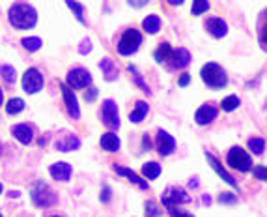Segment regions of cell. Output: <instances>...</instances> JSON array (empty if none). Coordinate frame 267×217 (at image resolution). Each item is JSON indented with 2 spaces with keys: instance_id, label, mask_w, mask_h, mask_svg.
<instances>
[{
  "instance_id": "6da1fadb",
  "label": "cell",
  "mask_w": 267,
  "mask_h": 217,
  "mask_svg": "<svg viewBox=\"0 0 267 217\" xmlns=\"http://www.w3.org/2000/svg\"><path fill=\"white\" fill-rule=\"evenodd\" d=\"M8 21L17 30H28L38 23V11L26 2H15L8 10Z\"/></svg>"
},
{
  "instance_id": "7a4b0ae2",
  "label": "cell",
  "mask_w": 267,
  "mask_h": 217,
  "mask_svg": "<svg viewBox=\"0 0 267 217\" xmlns=\"http://www.w3.org/2000/svg\"><path fill=\"white\" fill-rule=\"evenodd\" d=\"M202 81L209 88H213V90H221V88H225L226 84H228V75L226 72L219 66V64L215 62H207L205 66L202 68Z\"/></svg>"
},
{
  "instance_id": "3957f363",
  "label": "cell",
  "mask_w": 267,
  "mask_h": 217,
  "mask_svg": "<svg viewBox=\"0 0 267 217\" xmlns=\"http://www.w3.org/2000/svg\"><path fill=\"white\" fill-rule=\"evenodd\" d=\"M30 195H32V202L38 208H49V206H53V204H56V200H58L56 193H54L53 189L47 186L43 180H38V182L34 184Z\"/></svg>"
},
{
  "instance_id": "277c9868",
  "label": "cell",
  "mask_w": 267,
  "mask_h": 217,
  "mask_svg": "<svg viewBox=\"0 0 267 217\" xmlns=\"http://www.w3.org/2000/svg\"><path fill=\"white\" fill-rule=\"evenodd\" d=\"M140 45H142V34L137 28H127L118 42V52L122 56H129V54L139 51Z\"/></svg>"
},
{
  "instance_id": "5b68a950",
  "label": "cell",
  "mask_w": 267,
  "mask_h": 217,
  "mask_svg": "<svg viewBox=\"0 0 267 217\" xmlns=\"http://www.w3.org/2000/svg\"><path fill=\"white\" fill-rule=\"evenodd\" d=\"M226 161H228V165L232 167V169H237L239 172H246V170L252 169V157L241 146L230 148L228 155H226Z\"/></svg>"
},
{
  "instance_id": "8992f818",
  "label": "cell",
  "mask_w": 267,
  "mask_h": 217,
  "mask_svg": "<svg viewBox=\"0 0 267 217\" xmlns=\"http://www.w3.org/2000/svg\"><path fill=\"white\" fill-rule=\"evenodd\" d=\"M92 84V75L84 68H73L67 73V86L75 88V90H82Z\"/></svg>"
},
{
  "instance_id": "52a82bcc",
  "label": "cell",
  "mask_w": 267,
  "mask_h": 217,
  "mask_svg": "<svg viewBox=\"0 0 267 217\" xmlns=\"http://www.w3.org/2000/svg\"><path fill=\"white\" fill-rule=\"evenodd\" d=\"M101 120L108 129H118L120 127V114H118V105L112 99H105L101 107Z\"/></svg>"
},
{
  "instance_id": "ba28073f",
  "label": "cell",
  "mask_w": 267,
  "mask_h": 217,
  "mask_svg": "<svg viewBox=\"0 0 267 217\" xmlns=\"http://www.w3.org/2000/svg\"><path fill=\"white\" fill-rule=\"evenodd\" d=\"M22 90L26 94H36L40 92L43 88V75L36 68H30V70H26L24 75H22Z\"/></svg>"
},
{
  "instance_id": "9c48e42d",
  "label": "cell",
  "mask_w": 267,
  "mask_h": 217,
  "mask_svg": "<svg viewBox=\"0 0 267 217\" xmlns=\"http://www.w3.org/2000/svg\"><path fill=\"white\" fill-rule=\"evenodd\" d=\"M189 200H191V196L185 193V189H182V187H176V186L168 187V189L164 191V195H163V204H164V208L187 204Z\"/></svg>"
},
{
  "instance_id": "30bf717a",
  "label": "cell",
  "mask_w": 267,
  "mask_h": 217,
  "mask_svg": "<svg viewBox=\"0 0 267 217\" xmlns=\"http://www.w3.org/2000/svg\"><path fill=\"white\" fill-rule=\"evenodd\" d=\"M60 90H62V96H64V103L69 116L73 120H79L81 118V107H79V101H77V96L73 94V88L67 86L65 83H62L60 84Z\"/></svg>"
},
{
  "instance_id": "8fae6325",
  "label": "cell",
  "mask_w": 267,
  "mask_h": 217,
  "mask_svg": "<svg viewBox=\"0 0 267 217\" xmlns=\"http://www.w3.org/2000/svg\"><path fill=\"white\" fill-rule=\"evenodd\" d=\"M168 68L170 70H183L191 64V52L187 51L185 47H178V49H172L170 56H168Z\"/></svg>"
},
{
  "instance_id": "7c38bea8",
  "label": "cell",
  "mask_w": 267,
  "mask_h": 217,
  "mask_svg": "<svg viewBox=\"0 0 267 217\" xmlns=\"http://www.w3.org/2000/svg\"><path fill=\"white\" fill-rule=\"evenodd\" d=\"M155 145H157V152H159L163 157L170 155L174 150H176V141L170 133H166L164 129H159L157 131V139H155Z\"/></svg>"
},
{
  "instance_id": "4fadbf2b",
  "label": "cell",
  "mask_w": 267,
  "mask_h": 217,
  "mask_svg": "<svg viewBox=\"0 0 267 217\" xmlns=\"http://www.w3.org/2000/svg\"><path fill=\"white\" fill-rule=\"evenodd\" d=\"M49 172L56 182H67L73 174V167L69 163H65V161H58V163L49 167Z\"/></svg>"
},
{
  "instance_id": "5bb4252c",
  "label": "cell",
  "mask_w": 267,
  "mask_h": 217,
  "mask_svg": "<svg viewBox=\"0 0 267 217\" xmlns=\"http://www.w3.org/2000/svg\"><path fill=\"white\" fill-rule=\"evenodd\" d=\"M205 30L209 32L213 38H225L228 34V24L221 17H209L205 21Z\"/></svg>"
},
{
  "instance_id": "9a60e30c",
  "label": "cell",
  "mask_w": 267,
  "mask_h": 217,
  "mask_svg": "<svg viewBox=\"0 0 267 217\" xmlns=\"http://www.w3.org/2000/svg\"><path fill=\"white\" fill-rule=\"evenodd\" d=\"M205 159H207V163L211 165V169H213L215 172H217V174H219L221 178H223V180H225L228 186L237 187V182H235L234 178H232V174H228V172H226V169L223 165H221V161H219V159H217V157H215L213 154H207V152H205Z\"/></svg>"
},
{
  "instance_id": "2e32d148",
  "label": "cell",
  "mask_w": 267,
  "mask_h": 217,
  "mask_svg": "<svg viewBox=\"0 0 267 217\" xmlns=\"http://www.w3.org/2000/svg\"><path fill=\"white\" fill-rule=\"evenodd\" d=\"M11 135H13L15 141H19L21 145H30L34 139V129L28 124H17L11 127Z\"/></svg>"
},
{
  "instance_id": "e0dca14e",
  "label": "cell",
  "mask_w": 267,
  "mask_h": 217,
  "mask_svg": "<svg viewBox=\"0 0 267 217\" xmlns=\"http://www.w3.org/2000/svg\"><path fill=\"white\" fill-rule=\"evenodd\" d=\"M215 118H217V109H215L213 105H202V107L196 111V114H194V120H196L198 125L211 124Z\"/></svg>"
},
{
  "instance_id": "ac0fdd59",
  "label": "cell",
  "mask_w": 267,
  "mask_h": 217,
  "mask_svg": "<svg viewBox=\"0 0 267 217\" xmlns=\"http://www.w3.org/2000/svg\"><path fill=\"white\" fill-rule=\"evenodd\" d=\"M114 170H116L120 176H125V178H129V182L131 184H135L137 187H140L142 191H146L148 189V182L146 180H142L139 174H135L131 169H125V167H120V165H114Z\"/></svg>"
},
{
  "instance_id": "d6986e66",
  "label": "cell",
  "mask_w": 267,
  "mask_h": 217,
  "mask_svg": "<svg viewBox=\"0 0 267 217\" xmlns=\"http://www.w3.org/2000/svg\"><path fill=\"white\" fill-rule=\"evenodd\" d=\"M81 146V139L77 135H65L62 141L56 143V150L58 152H73V150H79Z\"/></svg>"
},
{
  "instance_id": "ffe728a7",
  "label": "cell",
  "mask_w": 267,
  "mask_h": 217,
  "mask_svg": "<svg viewBox=\"0 0 267 217\" xmlns=\"http://www.w3.org/2000/svg\"><path fill=\"white\" fill-rule=\"evenodd\" d=\"M120 146H122V143H120L118 135H114L112 131H108V133H105L101 137V148H103V150H107V152H118Z\"/></svg>"
},
{
  "instance_id": "44dd1931",
  "label": "cell",
  "mask_w": 267,
  "mask_h": 217,
  "mask_svg": "<svg viewBox=\"0 0 267 217\" xmlns=\"http://www.w3.org/2000/svg\"><path fill=\"white\" fill-rule=\"evenodd\" d=\"M148 103L146 101H137V105H135V109H133V113L129 114V120L133 122V124H139V122H142L144 118H146V114H148Z\"/></svg>"
},
{
  "instance_id": "7402d4cb",
  "label": "cell",
  "mask_w": 267,
  "mask_h": 217,
  "mask_svg": "<svg viewBox=\"0 0 267 217\" xmlns=\"http://www.w3.org/2000/svg\"><path fill=\"white\" fill-rule=\"evenodd\" d=\"M99 68L103 70V75H105L107 81H114V79H118V68L114 66V62H112L110 58H103V60L99 62Z\"/></svg>"
},
{
  "instance_id": "603a6c76",
  "label": "cell",
  "mask_w": 267,
  "mask_h": 217,
  "mask_svg": "<svg viewBox=\"0 0 267 217\" xmlns=\"http://www.w3.org/2000/svg\"><path fill=\"white\" fill-rule=\"evenodd\" d=\"M142 28L148 32V34H157V32L161 30L159 15H148V17L142 21Z\"/></svg>"
},
{
  "instance_id": "cb8c5ba5",
  "label": "cell",
  "mask_w": 267,
  "mask_h": 217,
  "mask_svg": "<svg viewBox=\"0 0 267 217\" xmlns=\"http://www.w3.org/2000/svg\"><path fill=\"white\" fill-rule=\"evenodd\" d=\"M142 174L148 180H155L161 174V165L157 161H148V163L142 165Z\"/></svg>"
},
{
  "instance_id": "d4e9b609",
  "label": "cell",
  "mask_w": 267,
  "mask_h": 217,
  "mask_svg": "<svg viewBox=\"0 0 267 217\" xmlns=\"http://www.w3.org/2000/svg\"><path fill=\"white\" fill-rule=\"evenodd\" d=\"M0 75H2V79L8 84H13L17 81V72H15V68L10 66V64H2V66H0Z\"/></svg>"
},
{
  "instance_id": "484cf974",
  "label": "cell",
  "mask_w": 267,
  "mask_h": 217,
  "mask_svg": "<svg viewBox=\"0 0 267 217\" xmlns=\"http://www.w3.org/2000/svg\"><path fill=\"white\" fill-rule=\"evenodd\" d=\"M170 52H172L170 43H168V42H163L159 45V47H157V51H155V54H153V56H155V60H157V62L163 64V62H166V60H168Z\"/></svg>"
},
{
  "instance_id": "4316f807",
  "label": "cell",
  "mask_w": 267,
  "mask_h": 217,
  "mask_svg": "<svg viewBox=\"0 0 267 217\" xmlns=\"http://www.w3.org/2000/svg\"><path fill=\"white\" fill-rule=\"evenodd\" d=\"M246 145H248V150H252V154L254 155H262L264 154V150H266V141L260 139V137H250Z\"/></svg>"
},
{
  "instance_id": "83f0119b",
  "label": "cell",
  "mask_w": 267,
  "mask_h": 217,
  "mask_svg": "<svg viewBox=\"0 0 267 217\" xmlns=\"http://www.w3.org/2000/svg\"><path fill=\"white\" fill-rule=\"evenodd\" d=\"M24 109V101L21 97H11L10 101L6 103V113L8 114H19Z\"/></svg>"
},
{
  "instance_id": "f1b7e54d",
  "label": "cell",
  "mask_w": 267,
  "mask_h": 217,
  "mask_svg": "<svg viewBox=\"0 0 267 217\" xmlns=\"http://www.w3.org/2000/svg\"><path fill=\"white\" fill-rule=\"evenodd\" d=\"M21 45L28 52H36L41 49V40H40V38H22Z\"/></svg>"
},
{
  "instance_id": "f546056e",
  "label": "cell",
  "mask_w": 267,
  "mask_h": 217,
  "mask_svg": "<svg viewBox=\"0 0 267 217\" xmlns=\"http://www.w3.org/2000/svg\"><path fill=\"white\" fill-rule=\"evenodd\" d=\"M239 97L237 96H228V97H225L223 99V103H221V109L225 111V113H232V111H235L237 107H239Z\"/></svg>"
},
{
  "instance_id": "4dcf8cb0",
  "label": "cell",
  "mask_w": 267,
  "mask_h": 217,
  "mask_svg": "<svg viewBox=\"0 0 267 217\" xmlns=\"http://www.w3.org/2000/svg\"><path fill=\"white\" fill-rule=\"evenodd\" d=\"M129 72L133 73V79H135L137 86H140V90H142L144 94H148V96H150V94H151L150 86L144 83V79H142V75H140V73L137 72V68H135V66H129Z\"/></svg>"
},
{
  "instance_id": "1f68e13d",
  "label": "cell",
  "mask_w": 267,
  "mask_h": 217,
  "mask_svg": "<svg viewBox=\"0 0 267 217\" xmlns=\"http://www.w3.org/2000/svg\"><path fill=\"white\" fill-rule=\"evenodd\" d=\"M65 4L69 6V10L73 11V15L77 17V21L84 23V8H82L79 2H75V0H65Z\"/></svg>"
},
{
  "instance_id": "d6a6232c",
  "label": "cell",
  "mask_w": 267,
  "mask_h": 217,
  "mask_svg": "<svg viewBox=\"0 0 267 217\" xmlns=\"http://www.w3.org/2000/svg\"><path fill=\"white\" fill-rule=\"evenodd\" d=\"M207 10H209V2L207 0H192V8H191L192 15H202L204 11Z\"/></svg>"
},
{
  "instance_id": "836d02e7",
  "label": "cell",
  "mask_w": 267,
  "mask_h": 217,
  "mask_svg": "<svg viewBox=\"0 0 267 217\" xmlns=\"http://www.w3.org/2000/svg\"><path fill=\"white\" fill-rule=\"evenodd\" d=\"M252 176L260 180V182H267V167L264 165H256L252 167Z\"/></svg>"
},
{
  "instance_id": "e575fe53",
  "label": "cell",
  "mask_w": 267,
  "mask_h": 217,
  "mask_svg": "<svg viewBox=\"0 0 267 217\" xmlns=\"http://www.w3.org/2000/svg\"><path fill=\"white\" fill-rule=\"evenodd\" d=\"M146 217H161V210L157 208V204L151 202V200L146 202Z\"/></svg>"
},
{
  "instance_id": "d590c367",
  "label": "cell",
  "mask_w": 267,
  "mask_h": 217,
  "mask_svg": "<svg viewBox=\"0 0 267 217\" xmlns=\"http://www.w3.org/2000/svg\"><path fill=\"white\" fill-rule=\"evenodd\" d=\"M166 210H168V214H170V217H194L192 214H189V212H185V210H180L178 206H168Z\"/></svg>"
},
{
  "instance_id": "8d00e7d4",
  "label": "cell",
  "mask_w": 267,
  "mask_h": 217,
  "mask_svg": "<svg viewBox=\"0 0 267 217\" xmlns=\"http://www.w3.org/2000/svg\"><path fill=\"white\" fill-rule=\"evenodd\" d=\"M219 202L221 204H235L237 202V195H234V193H223V195H219Z\"/></svg>"
},
{
  "instance_id": "74e56055",
  "label": "cell",
  "mask_w": 267,
  "mask_h": 217,
  "mask_svg": "<svg viewBox=\"0 0 267 217\" xmlns=\"http://www.w3.org/2000/svg\"><path fill=\"white\" fill-rule=\"evenodd\" d=\"M92 51V42L86 38V40H82V43H81V47H79V52L81 54H88V52Z\"/></svg>"
},
{
  "instance_id": "f35d334b",
  "label": "cell",
  "mask_w": 267,
  "mask_h": 217,
  "mask_svg": "<svg viewBox=\"0 0 267 217\" xmlns=\"http://www.w3.org/2000/svg\"><path fill=\"white\" fill-rule=\"evenodd\" d=\"M97 88H88V92L84 94V99L86 101H94V99H96L97 97Z\"/></svg>"
},
{
  "instance_id": "ab89813d",
  "label": "cell",
  "mask_w": 267,
  "mask_h": 217,
  "mask_svg": "<svg viewBox=\"0 0 267 217\" xmlns=\"http://www.w3.org/2000/svg\"><path fill=\"white\" fill-rule=\"evenodd\" d=\"M110 200V187L105 186L101 189V202H108Z\"/></svg>"
},
{
  "instance_id": "60d3db41",
  "label": "cell",
  "mask_w": 267,
  "mask_h": 217,
  "mask_svg": "<svg viewBox=\"0 0 267 217\" xmlns=\"http://www.w3.org/2000/svg\"><path fill=\"white\" fill-rule=\"evenodd\" d=\"M260 43L267 49V24L260 30Z\"/></svg>"
},
{
  "instance_id": "b9f144b4",
  "label": "cell",
  "mask_w": 267,
  "mask_h": 217,
  "mask_svg": "<svg viewBox=\"0 0 267 217\" xmlns=\"http://www.w3.org/2000/svg\"><path fill=\"white\" fill-rule=\"evenodd\" d=\"M189 83H191V75H189V73H183L182 77H180V81H178L180 86H187Z\"/></svg>"
},
{
  "instance_id": "7bdbcfd3",
  "label": "cell",
  "mask_w": 267,
  "mask_h": 217,
  "mask_svg": "<svg viewBox=\"0 0 267 217\" xmlns=\"http://www.w3.org/2000/svg\"><path fill=\"white\" fill-rule=\"evenodd\" d=\"M127 2L133 6V8H142V6H146L150 0H127Z\"/></svg>"
},
{
  "instance_id": "ee69618b",
  "label": "cell",
  "mask_w": 267,
  "mask_h": 217,
  "mask_svg": "<svg viewBox=\"0 0 267 217\" xmlns=\"http://www.w3.org/2000/svg\"><path fill=\"white\" fill-rule=\"evenodd\" d=\"M142 146H144V150H150V137H148V135H144V139H142Z\"/></svg>"
},
{
  "instance_id": "f6af8a7d",
  "label": "cell",
  "mask_w": 267,
  "mask_h": 217,
  "mask_svg": "<svg viewBox=\"0 0 267 217\" xmlns=\"http://www.w3.org/2000/svg\"><path fill=\"white\" fill-rule=\"evenodd\" d=\"M168 4H172V6H180V4H183V0H168Z\"/></svg>"
},
{
  "instance_id": "bcb514c9",
  "label": "cell",
  "mask_w": 267,
  "mask_h": 217,
  "mask_svg": "<svg viewBox=\"0 0 267 217\" xmlns=\"http://www.w3.org/2000/svg\"><path fill=\"white\" fill-rule=\"evenodd\" d=\"M204 204H211V198H209L207 195L204 196Z\"/></svg>"
},
{
  "instance_id": "7dc6e473",
  "label": "cell",
  "mask_w": 267,
  "mask_h": 217,
  "mask_svg": "<svg viewBox=\"0 0 267 217\" xmlns=\"http://www.w3.org/2000/svg\"><path fill=\"white\" fill-rule=\"evenodd\" d=\"M2 101H4V92H2V88H0V105H2Z\"/></svg>"
},
{
  "instance_id": "c3c4849f",
  "label": "cell",
  "mask_w": 267,
  "mask_h": 217,
  "mask_svg": "<svg viewBox=\"0 0 267 217\" xmlns=\"http://www.w3.org/2000/svg\"><path fill=\"white\" fill-rule=\"evenodd\" d=\"M2 150H4V148H2V145H0V155H2Z\"/></svg>"
},
{
  "instance_id": "681fc988",
  "label": "cell",
  "mask_w": 267,
  "mask_h": 217,
  "mask_svg": "<svg viewBox=\"0 0 267 217\" xmlns=\"http://www.w3.org/2000/svg\"><path fill=\"white\" fill-rule=\"evenodd\" d=\"M2 189H4V187H2V184H0V193H2Z\"/></svg>"
},
{
  "instance_id": "f907efd6",
  "label": "cell",
  "mask_w": 267,
  "mask_h": 217,
  "mask_svg": "<svg viewBox=\"0 0 267 217\" xmlns=\"http://www.w3.org/2000/svg\"><path fill=\"white\" fill-rule=\"evenodd\" d=\"M51 217H60V216H51Z\"/></svg>"
},
{
  "instance_id": "816d5d0a",
  "label": "cell",
  "mask_w": 267,
  "mask_h": 217,
  "mask_svg": "<svg viewBox=\"0 0 267 217\" xmlns=\"http://www.w3.org/2000/svg\"><path fill=\"white\" fill-rule=\"evenodd\" d=\"M0 217H2V214H0Z\"/></svg>"
}]
</instances>
